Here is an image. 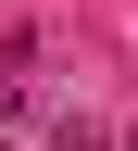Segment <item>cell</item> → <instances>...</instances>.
<instances>
[{"instance_id":"6da1fadb","label":"cell","mask_w":138,"mask_h":151,"mask_svg":"<svg viewBox=\"0 0 138 151\" xmlns=\"http://www.w3.org/2000/svg\"><path fill=\"white\" fill-rule=\"evenodd\" d=\"M50 151H113V139H101V126H50Z\"/></svg>"},{"instance_id":"7a4b0ae2","label":"cell","mask_w":138,"mask_h":151,"mask_svg":"<svg viewBox=\"0 0 138 151\" xmlns=\"http://www.w3.org/2000/svg\"><path fill=\"white\" fill-rule=\"evenodd\" d=\"M13 113H25V101H13V88H0V139H13Z\"/></svg>"},{"instance_id":"3957f363","label":"cell","mask_w":138,"mask_h":151,"mask_svg":"<svg viewBox=\"0 0 138 151\" xmlns=\"http://www.w3.org/2000/svg\"><path fill=\"white\" fill-rule=\"evenodd\" d=\"M126 151H138V139H126Z\"/></svg>"}]
</instances>
